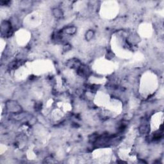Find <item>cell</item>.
Wrapping results in <instances>:
<instances>
[{
  "label": "cell",
  "instance_id": "cell-1",
  "mask_svg": "<svg viewBox=\"0 0 164 164\" xmlns=\"http://www.w3.org/2000/svg\"><path fill=\"white\" fill-rule=\"evenodd\" d=\"M78 71V74L81 76H86L89 73V69L86 66H80Z\"/></svg>",
  "mask_w": 164,
  "mask_h": 164
},
{
  "label": "cell",
  "instance_id": "cell-3",
  "mask_svg": "<svg viewBox=\"0 0 164 164\" xmlns=\"http://www.w3.org/2000/svg\"><path fill=\"white\" fill-rule=\"evenodd\" d=\"M53 14L54 16L58 18H60L62 16V12L60 9H58V8H55V9L53 10Z\"/></svg>",
  "mask_w": 164,
  "mask_h": 164
},
{
  "label": "cell",
  "instance_id": "cell-4",
  "mask_svg": "<svg viewBox=\"0 0 164 164\" xmlns=\"http://www.w3.org/2000/svg\"><path fill=\"white\" fill-rule=\"evenodd\" d=\"M93 35H94V32L91 31V30L88 31L87 33V34H86V38H87V40H88V41L91 40V38L93 37Z\"/></svg>",
  "mask_w": 164,
  "mask_h": 164
},
{
  "label": "cell",
  "instance_id": "cell-2",
  "mask_svg": "<svg viewBox=\"0 0 164 164\" xmlns=\"http://www.w3.org/2000/svg\"><path fill=\"white\" fill-rule=\"evenodd\" d=\"M76 28L74 26H71V27H68L67 28H65V30H64V32L65 34H69V35H72V34H74L76 32Z\"/></svg>",
  "mask_w": 164,
  "mask_h": 164
}]
</instances>
